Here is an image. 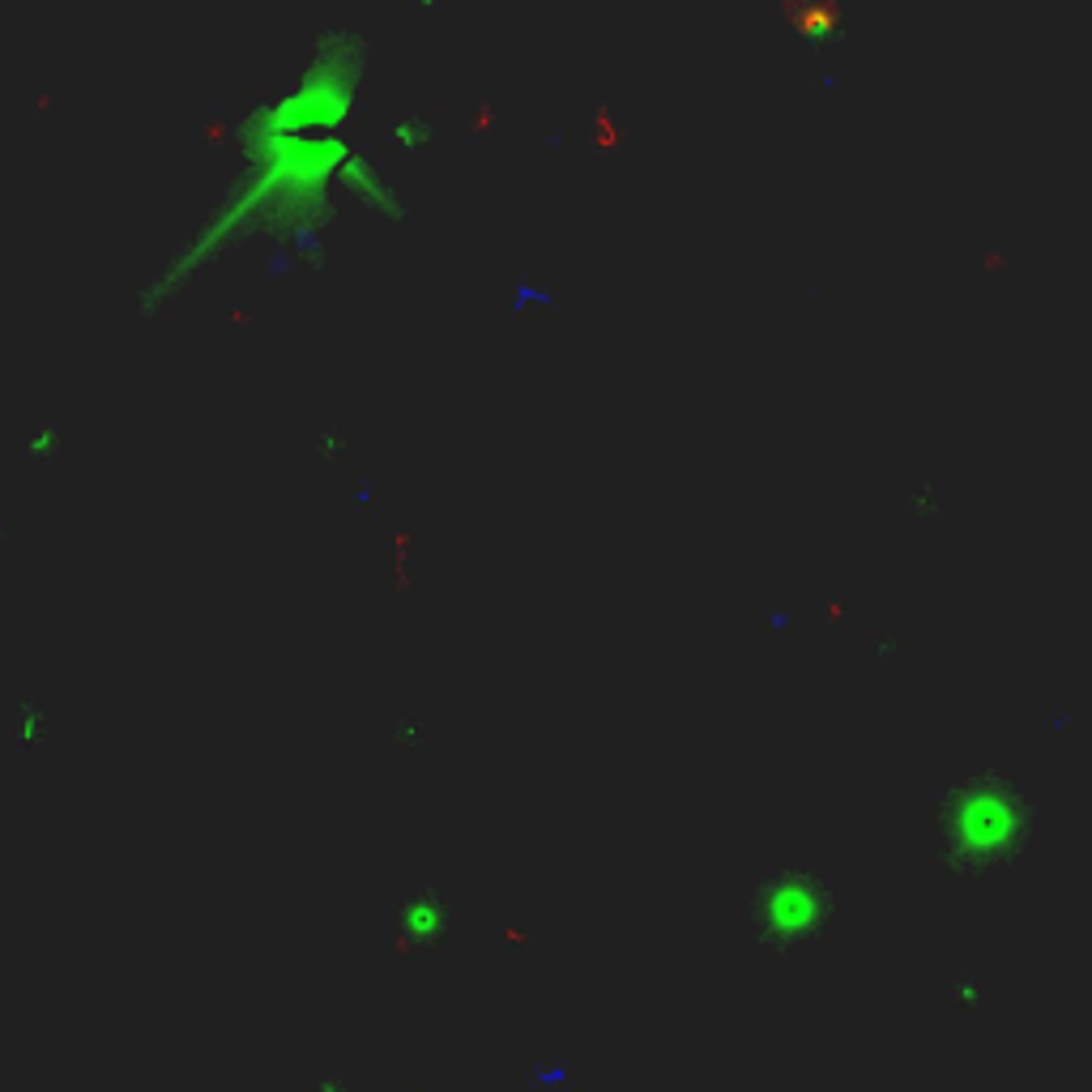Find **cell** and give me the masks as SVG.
<instances>
[{
  "mask_svg": "<svg viewBox=\"0 0 1092 1092\" xmlns=\"http://www.w3.org/2000/svg\"><path fill=\"white\" fill-rule=\"evenodd\" d=\"M389 141L401 145V150H423V145L431 141V124L423 120V116H406V120H397L389 128Z\"/></svg>",
  "mask_w": 1092,
  "mask_h": 1092,
  "instance_id": "obj_1",
  "label": "cell"
}]
</instances>
